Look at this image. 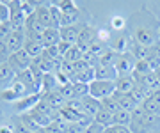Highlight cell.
<instances>
[{
    "instance_id": "1",
    "label": "cell",
    "mask_w": 160,
    "mask_h": 133,
    "mask_svg": "<svg viewBox=\"0 0 160 133\" xmlns=\"http://www.w3.org/2000/svg\"><path fill=\"white\" fill-rule=\"evenodd\" d=\"M126 23L130 25L132 41H135L142 46H153L158 41L160 23H157V20L149 11H137L133 16H130Z\"/></svg>"
},
{
    "instance_id": "2",
    "label": "cell",
    "mask_w": 160,
    "mask_h": 133,
    "mask_svg": "<svg viewBox=\"0 0 160 133\" xmlns=\"http://www.w3.org/2000/svg\"><path fill=\"white\" fill-rule=\"evenodd\" d=\"M114 93H116L114 80H94L89 83V96H92L98 101L110 98Z\"/></svg>"
},
{
    "instance_id": "3",
    "label": "cell",
    "mask_w": 160,
    "mask_h": 133,
    "mask_svg": "<svg viewBox=\"0 0 160 133\" xmlns=\"http://www.w3.org/2000/svg\"><path fill=\"white\" fill-rule=\"evenodd\" d=\"M29 89L23 85L22 82L18 80V78H14V82H12L11 85L7 87L4 93H0V98L4 99V101H9V103H16V101H20L22 98H25V96H29ZM36 94V93H34Z\"/></svg>"
},
{
    "instance_id": "4",
    "label": "cell",
    "mask_w": 160,
    "mask_h": 133,
    "mask_svg": "<svg viewBox=\"0 0 160 133\" xmlns=\"http://www.w3.org/2000/svg\"><path fill=\"white\" fill-rule=\"evenodd\" d=\"M7 66L18 75V73L29 69L30 66H32V57H30L29 53L25 52V48H23V50H20V52H16V53H11Z\"/></svg>"
},
{
    "instance_id": "5",
    "label": "cell",
    "mask_w": 160,
    "mask_h": 133,
    "mask_svg": "<svg viewBox=\"0 0 160 133\" xmlns=\"http://www.w3.org/2000/svg\"><path fill=\"white\" fill-rule=\"evenodd\" d=\"M135 57L132 55L130 52L128 53H121V55H118V59H116V71H118V76H125V75H132L133 73V69H135Z\"/></svg>"
},
{
    "instance_id": "6",
    "label": "cell",
    "mask_w": 160,
    "mask_h": 133,
    "mask_svg": "<svg viewBox=\"0 0 160 133\" xmlns=\"http://www.w3.org/2000/svg\"><path fill=\"white\" fill-rule=\"evenodd\" d=\"M94 43H96V30L92 29V27H89V25H84L82 30H80L77 46H78L84 53H89V50H91V46Z\"/></svg>"
},
{
    "instance_id": "7",
    "label": "cell",
    "mask_w": 160,
    "mask_h": 133,
    "mask_svg": "<svg viewBox=\"0 0 160 133\" xmlns=\"http://www.w3.org/2000/svg\"><path fill=\"white\" fill-rule=\"evenodd\" d=\"M41 99H43V93L29 94V96L22 98L20 101H16V103H14V107H16L18 112H29V114H30V112L38 107V103H39Z\"/></svg>"
},
{
    "instance_id": "8",
    "label": "cell",
    "mask_w": 160,
    "mask_h": 133,
    "mask_svg": "<svg viewBox=\"0 0 160 133\" xmlns=\"http://www.w3.org/2000/svg\"><path fill=\"white\" fill-rule=\"evenodd\" d=\"M11 53H16L20 50L25 48V43H27V34H25V30H12V34L9 36V39L6 41Z\"/></svg>"
},
{
    "instance_id": "9",
    "label": "cell",
    "mask_w": 160,
    "mask_h": 133,
    "mask_svg": "<svg viewBox=\"0 0 160 133\" xmlns=\"http://www.w3.org/2000/svg\"><path fill=\"white\" fill-rule=\"evenodd\" d=\"M82 27H84V25H78V23L69 25V27H61V29H59V32H61V41L69 43V45H77Z\"/></svg>"
},
{
    "instance_id": "10",
    "label": "cell",
    "mask_w": 160,
    "mask_h": 133,
    "mask_svg": "<svg viewBox=\"0 0 160 133\" xmlns=\"http://www.w3.org/2000/svg\"><path fill=\"white\" fill-rule=\"evenodd\" d=\"M100 110H102V101L94 99L92 96H86V98H82V114H84V116L94 119V116H96Z\"/></svg>"
},
{
    "instance_id": "11",
    "label": "cell",
    "mask_w": 160,
    "mask_h": 133,
    "mask_svg": "<svg viewBox=\"0 0 160 133\" xmlns=\"http://www.w3.org/2000/svg\"><path fill=\"white\" fill-rule=\"evenodd\" d=\"M96 73V80H116L118 78V71H116L114 64H96L94 68Z\"/></svg>"
},
{
    "instance_id": "12",
    "label": "cell",
    "mask_w": 160,
    "mask_h": 133,
    "mask_svg": "<svg viewBox=\"0 0 160 133\" xmlns=\"http://www.w3.org/2000/svg\"><path fill=\"white\" fill-rule=\"evenodd\" d=\"M116 98V101H118V105H119L121 110H126V112H133V110L139 107V103L133 99V96L132 94H123V93H118L116 91L114 94H112Z\"/></svg>"
},
{
    "instance_id": "13",
    "label": "cell",
    "mask_w": 160,
    "mask_h": 133,
    "mask_svg": "<svg viewBox=\"0 0 160 133\" xmlns=\"http://www.w3.org/2000/svg\"><path fill=\"white\" fill-rule=\"evenodd\" d=\"M36 18L45 29H50L53 27V21H52V14H50V7L48 4H38V9H36Z\"/></svg>"
},
{
    "instance_id": "14",
    "label": "cell",
    "mask_w": 160,
    "mask_h": 133,
    "mask_svg": "<svg viewBox=\"0 0 160 133\" xmlns=\"http://www.w3.org/2000/svg\"><path fill=\"white\" fill-rule=\"evenodd\" d=\"M116 83V91L118 93H123V94H130L135 87V80L132 75H125V76H118L114 80Z\"/></svg>"
},
{
    "instance_id": "15",
    "label": "cell",
    "mask_w": 160,
    "mask_h": 133,
    "mask_svg": "<svg viewBox=\"0 0 160 133\" xmlns=\"http://www.w3.org/2000/svg\"><path fill=\"white\" fill-rule=\"evenodd\" d=\"M43 99H45V101H46L48 105H50L52 108H55V110H61V108L64 107V105L68 103V101L64 99V96L61 94V91H59V89L52 91V93L43 94Z\"/></svg>"
},
{
    "instance_id": "16",
    "label": "cell",
    "mask_w": 160,
    "mask_h": 133,
    "mask_svg": "<svg viewBox=\"0 0 160 133\" xmlns=\"http://www.w3.org/2000/svg\"><path fill=\"white\" fill-rule=\"evenodd\" d=\"M41 43H43V46H45V48H48V46H57L59 43H61V32H59V29H55V27L46 29L45 32H43Z\"/></svg>"
},
{
    "instance_id": "17",
    "label": "cell",
    "mask_w": 160,
    "mask_h": 133,
    "mask_svg": "<svg viewBox=\"0 0 160 133\" xmlns=\"http://www.w3.org/2000/svg\"><path fill=\"white\" fill-rule=\"evenodd\" d=\"M14 78H16V73H14L7 64H4V66L0 68V93H4L7 87L14 82Z\"/></svg>"
},
{
    "instance_id": "18",
    "label": "cell",
    "mask_w": 160,
    "mask_h": 133,
    "mask_svg": "<svg viewBox=\"0 0 160 133\" xmlns=\"http://www.w3.org/2000/svg\"><path fill=\"white\" fill-rule=\"evenodd\" d=\"M25 52L29 53L30 57H32V60H34V59H38V57H41V55H43L45 46H43V43H41V41L27 39V43H25Z\"/></svg>"
},
{
    "instance_id": "19",
    "label": "cell",
    "mask_w": 160,
    "mask_h": 133,
    "mask_svg": "<svg viewBox=\"0 0 160 133\" xmlns=\"http://www.w3.org/2000/svg\"><path fill=\"white\" fill-rule=\"evenodd\" d=\"M80 18V11L78 7H73V9H68V11H62V18H61V27H69V25H77Z\"/></svg>"
},
{
    "instance_id": "20",
    "label": "cell",
    "mask_w": 160,
    "mask_h": 133,
    "mask_svg": "<svg viewBox=\"0 0 160 133\" xmlns=\"http://www.w3.org/2000/svg\"><path fill=\"white\" fill-rule=\"evenodd\" d=\"M82 59H84V52H82L77 45H73L68 52L64 53L62 60H64V62H68V64H77V62H80Z\"/></svg>"
},
{
    "instance_id": "21",
    "label": "cell",
    "mask_w": 160,
    "mask_h": 133,
    "mask_svg": "<svg viewBox=\"0 0 160 133\" xmlns=\"http://www.w3.org/2000/svg\"><path fill=\"white\" fill-rule=\"evenodd\" d=\"M92 121L96 122V124H100V126H103V128H109V126L114 124V116H112L110 112H107L105 108H102L96 116H94Z\"/></svg>"
},
{
    "instance_id": "22",
    "label": "cell",
    "mask_w": 160,
    "mask_h": 133,
    "mask_svg": "<svg viewBox=\"0 0 160 133\" xmlns=\"http://www.w3.org/2000/svg\"><path fill=\"white\" fill-rule=\"evenodd\" d=\"M130 122H132V112L119 110V112H116V114H114V124L130 128Z\"/></svg>"
},
{
    "instance_id": "23",
    "label": "cell",
    "mask_w": 160,
    "mask_h": 133,
    "mask_svg": "<svg viewBox=\"0 0 160 133\" xmlns=\"http://www.w3.org/2000/svg\"><path fill=\"white\" fill-rule=\"evenodd\" d=\"M139 107H141V108L144 110V112H146V114H153V116H160V107L157 103H155L153 99L151 98H146L142 101V103L139 105Z\"/></svg>"
},
{
    "instance_id": "24",
    "label": "cell",
    "mask_w": 160,
    "mask_h": 133,
    "mask_svg": "<svg viewBox=\"0 0 160 133\" xmlns=\"http://www.w3.org/2000/svg\"><path fill=\"white\" fill-rule=\"evenodd\" d=\"M102 108H105L107 112H110L112 116H114L116 112H119V105H118V101H116V98L114 96H110V98H105V99H102Z\"/></svg>"
},
{
    "instance_id": "25",
    "label": "cell",
    "mask_w": 160,
    "mask_h": 133,
    "mask_svg": "<svg viewBox=\"0 0 160 133\" xmlns=\"http://www.w3.org/2000/svg\"><path fill=\"white\" fill-rule=\"evenodd\" d=\"M149 73H151V69H149V66H148V60H137L135 62V69H133L132 75L144 76V75H149Z\"/></svg>"
},
{
    "instance_id": "26",
    "label": "cell",
    "mask_w": 160,
    "mask_h": 133,
    "mask_svg": "<svg viewBox=\"0 0 160 133\" xmlns=\"http://www.w3.org/2000/svg\"><path fill=\"white\" fill-rule=\"evenodd\" d=\"M126 27V20L119 14H114L110 18V30H123Z\"/></svg>"
},
{
    "instance_id": "27",
    "label": "cell",
    "mask_w": 160,
    "mask_h": 133,
    "mask_svg": "<svg viewBox=\"0 0 160 133\" xmlns=\"http://www.w3.org/2000/svg\"><path fill=\"white\" fill-rule=\"evenodd\" d=\"M9 57H11V50L7 46L6 41H0V66L9 62Z\"/></svg>"
},
{
    "instance_id": "28",
    "label": "cell",
    "mask_w": 160,
    "mask_h": 133,
    "mask_svg": "<svg viewBox=\"0 0 160 133\" xmlns=\"http://www.w3.org/2000/svg\"><path fill=\"white\" fill-rule=\"evenodd\" d=\"M59 91H61V94H62V96H64V99H66V101H71V99H75L73 83H66V85L59 87Z\"/></svg>"
},
{
    "instance_id": "29",
    "label": "cell",
    "mask_w": 160,
    "mask_h": 133,
    "mask_svg": "<svg viewBox=\"0 0 160 133\" xmlns=\"http://www.w3.org/2000/svg\"><path fill=\"white\" fill-rule=\"evenodd\" d=\"M11 20V9L7 6V2H0V21L7 23Z\"/></svg>"
},
{
    "instance_id": "30",
    "label": "cell",
    "mask_w": 160,
    "mask_h": 133,
    "mask_svg": "<svg viewBox=\"0 0 160 133\" xmlns=\"http://www.w3.org/2000/svg\"><path fill=\"white\" fill-rule=\"evenodd\" d=\"M11 34H12V27H11V23H9V21L0 25V41H7Z\"/></svg>"
},
{
    "instance_id": "31",
    "label": "cell",
    "mask_w": 160,
    "mask_h": 133,
    "mask_svg": "<svg viewBox=\"0 0 160 133\" xmlns=\"http://www.w3.org/2000/svg\"><path fill=\"white\" fill-rule=\"evenodd\" d=\"M96 39L100 43H107L110 39V27L109 29H98L96 30Z\"/></svg>"
},
{
    "instance_id": "32",
    "label": "cell",
    "mask_w": 160,
    "mask_h": 133,
    "mask_svg": "<svg viewBox=\"0 0 160 133\" xmlns=\"http://www.w3.org/2000/svg\"><path fill=\"white\" fill-rule=\"evenodd\" d=\"M103 133H132V131H130V128H126V126H118V124H112V126L105 128V131H103Z\"/></svg>"
},
{
    "instance_id": "33",
    "label": "cell",
    "mask_w": 160,
    "mask_h": 133,
    "mask_svg": "<svg viewBox=\"0 0 160 133\" xmlns=\"http://www.w3.org/2000/svg\"><path fill=\"white\" fill-rule=\"evenodd\" d=\"M103 131H105V128L100 126V124H96V122L92 121L91 124L86 128V131H84V133H103Z\"/></svg>"
},
{
    "instance_id": "34",
    "label": "cell",
    "mask_w": 160,
    "mask_h": 133,
    "mask_svg": "<svg viewBox=\"0 0 160 133\" xmlns=\"http://www.w3.org/2000/svg\"><path fill=\"white\" fill-rule=\"evenodd\" d=\"M151 55H155V57L160 59V39L155 43L153 46H151Z\"/></svg>"
},
{
    "instance_id": "35",
    "label": "cell",
    "mask_w": 160,
    "mask_h": 133,
    "mask_svg": "<svg viewBox=\"0 0 160 133\" xmlns=\"http://www.w3.org/2000/svg\"><path fill=\"white\" fill-rule=\"evenodd\" d=\"M149 98H151V99L155 101V103H157V105L160 107V89H157V91H153V93L149 94Z\"/></svg>"
},
{
    "instance_id": "36",
    "label": "cell",
    "mask_w": 160,
    "mask_h": 133,
    "mask_svg": "<svg viewBox=\"0 0 160 133\" xmlns=\"http://www.w3.org/2000/svg\"><path fill=\"white\" fill-rule=\"evenodd\" d=\"M0 133H14V131H12V128H9V126H2L0 128Z\"/></svg>"
},
{
    "instance_id": "37",
    "label": "cell",
    "mask_w": 160,
    "mask_h": 133,
    "mask_svg": "<svg viewBox=\"0 0 160 133\" xmlns=\"http://www.w3.org/2000/svg\"><path fill=\"white\" fill-rule=\"evenodd\" d=\"M155 78H157V82H158V85H160V69L155 71Z\"/></svg>"
},
{
    "instance_id": "38",
    "label": "cell",
    "mask_w": 160,
    "mask_h": 133,
    "mask_svg": "<svg viewBox=\"0 0 160 133\" xmlns=\"http://www.w3.org/2000/svg\"><path fill=\"white\" fill-rule=\"evenodd\" d=\"M158 39H160V29H158Z\"/></svg>"
},
{
    "instance_id": "39",
    "label": "cell",
    "mask_w": 160,
    "mask_h": 133,
    "mask_svg": "<svg viewBox=\"0 0 160 133\" xmlns=\"http://www.w3.org/2000/svg\"><path fill=\"white\" fill-rule=\"evenodd\" d=\"M149 133H155V131H149Z\"/></svg>"
},
{
    "instance_id": "40",
    "label": "cell",
    "mask_w": 160,
    "mask_h": 133,
    "mask_svg": "<svg viewBox=\"0 0 160 133\" xmlns=\"http://www.w3.org/2000/svg\"><path fill=\"white\" fill-rule=\"evenodd\" d=\"M0 25H2V21H0Z\"/></svg>"
},
{
    "instance_id": "41",
    "label": "cell",
    "mask_w": 160,
    "mask_h": 133,
    "mask_svg": "<svg viewBox=\"0 0 160 133\" xmlns=\"http://www.w3.org/2000/svg\"><path fill=\"white\" fill-rule=\"evenodd\" d=\"M0 68H2V66H0Z\"/></svg>"
}]
</instances>
